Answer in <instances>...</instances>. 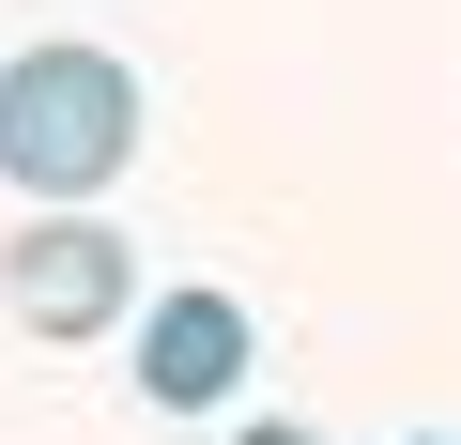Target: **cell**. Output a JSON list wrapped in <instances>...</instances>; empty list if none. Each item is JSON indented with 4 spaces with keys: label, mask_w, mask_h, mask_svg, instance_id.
<instances>
[{
    "label": "cell",
    "mask_w": 461,
    "mask_h": 445,
    "mask_svg": "<svg viewBox=\"0 0 461 445\" xmlns=\"http://www.w3.org/2000/svg\"><path fill=\"white\" fill-rule=\"evenodd\" d=\"M0 307H16L32 338H108L139 307V246L108 231V215H32V231L0 246Z\"/></svg>",
    "instance_id": "7a4b0ae2"
},
{
    "label": "cell",
    "mask_w": 461,
    "mask_h": 445,
    "mask_svg": "<svg viewBox=\"0 0 461 445\" xmlns=\"http://www.w3.org/2000/svg\"><path fill=\"white\" fill-rule=\"evenodd\" d=\"M415 445H461V430H415Z\"/></svg>",
    "instance_id": "5b68a950"
},
{
    "label": "cell",
    "mask_w": 461,
    "mask_h": 445,
    "mask_svg": "<svg viewBox=\"0 0 461 445\" xmlns=\"http://www.w3.org/2000/svg\"><path fill=\"white\" fill-rule=\"evenodd\" d=\"M123 154H139V77L108 62V47H16L0 62V169H16V200H93V184H123Z\"/></svg>",
    "instance_id": "6da1fadb"
},
{
    "label": "cell",
    "mask_w": 461,
    "mask_h": 445,
    "mask_svg": "<svg viewBox=\"0 0 461 445\" xmlns=\"http://www.w3.org/2000/svg\"><path fill=\"white\" fill-rule=\"evenodd\" d=\"M230 384H247V307H230V292H154V323H139V399L200 414V399H230Z\"/></svg>",
    "instance_id": "3957f363"
},
{
    "label": "cell",
    "mask_w": 461,
    "mask_h": 445,
    "mask_svg": "<svg viewBox=\"0 0 461 445\" xmlns=\"http://www.w3.org/2000/svg\"><path fill=\"white\" fill-rule=\"evenodd\" d=\"M247 445H308V430H247Z\"/></svg>",
    "instance_id": "277c9868"
}]
</instances>
